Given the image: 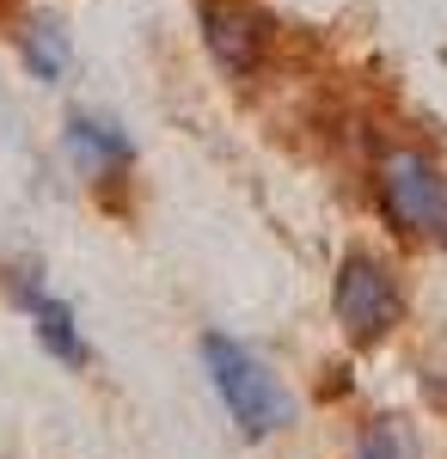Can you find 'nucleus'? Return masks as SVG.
<instances>
[{
    "label": "nucleus",
    "instance_id": "1",
    "mask_svg": "<svg viewBox=\"0 0 447 459\" xmlns=\"http://www.w3.org/2000/svg\"><path fill=\"white\" fill-rule=\"evenodd\" d=\"M203 368H208V386L221 392V404H227V417H233L251 441H264V435L294 423L288 386L270 374V361H264L258 350H245L240 337L208 331L203 337Z\"/></svg>",
    "mask_w": 447,
    "mask_h": 459
},
{
    "label": "nucleus",
    "instance_id": "2",
    "mask_svg": "<svg viewBox=\"0 0 447 459\" xmlns=\"http://www.w3.org/2000/svg\"><path fill=\"white\" fill-rule=\"evenodd\" d=\"M380 209L405 239H447V178L429 153L416 147H386L380 153Z\"/></svg>",
    "mask_w": 447,
    "mask_h": 459
},
{
    "label": "nucleus",
    "instance_id": "3",
    "mask_svg": "<svg viewBox=\"0 0 447 459\" xmlns=\"http://www.w3.org/2000/svg\"><path fill=\"white\" fill-rule=\"evenodd\" d=\"M331 307H337V325L349 331V343H380V337L405 318V300H399L392 270H386L380 257H368V251H349L344 264H337Z\"/></svg>",
    "mask_w": 447,
    "mask_h": 459
},
{
    "label": "nucleus",
    "instance_id": "4",
    "mask_svg": "<svg viewBox=\"0 0 447 459\" xmlns=\"http://www.w3.org/2000/svg\"><path fill=\"white\" fill-rule=\"evenodd\" d=\"M197 25H203V49L215 56V68L227 80H251L270 56V19L251 6V0H203L197 6Z\"/></svg>",
    "mask_w": 447,
    "mask_h": 459
},
{
    "label": "nucleus",
    "instance_id": "5",
    "mask_svg": "<svg viewBox=\"0 0 447 459\" xmlns=\"http://www.w3.org/2000/svg\"><path fill=\"white\" fill-rule=\"evenodd\" d=\"M6 294L19 300V313L31 318L37 343L56 355V361L86 368V337H80V318H74V307H68V300H62L49 282H43L37 270H6Z\"/></svg>",
    "mask_w": 447,
    "mask_h": 459
},
{
    "label": "nucleus",
    "instance_id": "6",
    "mask_svg": "<svg viewBox=\"0 0 447 459\" xmlns=\"http://www.w3.org/2000/svg\"><path fill=\"white\" fill-rule=\"evenodd\" d=\"M68 160L86 178H123L136 166V142L110 117H86L80 110V117H68Z\"/></svg>",
    "mask_w": 447,
    "mask_h": 459
},
{
    "label": "nucleus",
    "instance_id": "7",
    "mask_svg": "<svg viewBox=\"0 0 447 459\" xmlns=\"http://www.w3.org/2000/svg\"><path fill=\"white\" fill-rule=\"evenodd\" d=\"M19 49H25V68L37 80H62L68 74V31L56 25V19H37L31 31L19 37Z\"/></svg>",
    "mask_w": 447,
    "mask_h": 459
},
{
    "label": "nucleus",
    "instance_id": "8",
    "mask_svg": "<svg viewBox=\"0 0 447 459\" xmlns=\"http://www.w3.org/2000/svg\"><path fill=\"white\" fill-rule=\"evenodd\" d=\"M355 459H416V435L405 417H374L355 441Z\"/></svg>",
    "mask_w": 447,
    "mask_h": 459
}]
</instances>
